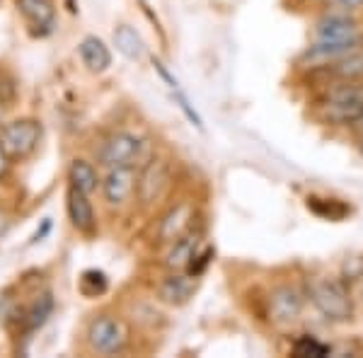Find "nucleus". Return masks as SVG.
I'll return each mask as SVG.
<instances>
[{
    "label": "nucleus",
    "instance_id": "nucleus-9",
    "mask_svg": "<svg viewBox=\"0 0 363 358\" xmlns=\"http://www.w3.org/2000/svg\"><path fill=\"white\" fill-rule=\"evenodd\" d=\"M169 181V167L165 160H150L148 165L143 167V172H140L138 177V196L143 203H153L157 198L162 196V191H165Z\"/></svg>",
    "mask_w": 363,
    "mask_h": 358
},
{
    "label": "nucleus",
    "instance_id": "nucleus-3",
    "mask_svg": "<svg viewBox=\"0 0 363 358\" xmlns=\"http://www.w3.org/2000/svg\"><path fill=\"white\" fill-rule=\"evenodd\" d=\"M42 140V124L37 119H15L0 126V143L10 160H27Z\"/></svg>",
    "mask_w": 363,
    "mask_h": 358
},
{
    "label": "nucleus",
    "instance_id": "nucleus-19",
    "mask_svg": "<svg viewBox=\"0 0 363 358\" xmlns=\"http://www.w3.org/2000/svg\"><path fill=\"white\" fill-rule=\"evenodd\" d=\"M54 313V298L51 293H42L39 298H34V303L27 308L25 317H22V327L25 332H37L46 325V320Z\"/></svg>",
    "mask_w": 363,
    "mask_h": 358
},
{
    "label": "nucleus",
    "instance_id": "nucleus-4",
    "mask_svg": "<svg viewBox=\"0 0 363 358\" xmlns=\"http://www.w3.org/2000/svg\"><path fill=\"white\" fill-rule=\"evenodd\" d=\"M87 342L97 354H121L128 344V327L116 315H97L87 327Z\"/></svg>",
    "mask_w": 363,
    "mask_h": 358
},
{
    "label": "nucleus",
    "instance_id": "nucleus-7",
    "mask_svg": "<svg viewBox=\"0 0 363 358\" xmlns=\"http://www.w3.org/2000/svg\"><path fill=\"white\" fill-rule=\"evenodd\" d=\"M138 177L133 167H109V174L102 181V196L109 206H124L136 194Z\"/></svg>",
    "mask_w": 363,
    "mask_h": 358
},
{
    "label": "nucleus",
    "instance_id": "nucleus-23",
    "mask_svg": "<svg viewBox=\"0 0 363 358\" xmlns=\"http://www.w3.org/2000/svg\"><path fill=\"white\" fill-rule=\"evenodd\" d=\"M172 95H174V102H177V107L184 111V116L191 121V126H196V128H203V121H201V116H199V111L194 109V104L189 102V97L182 92V87H177V90H172Z\"/></svg>",
    "mask_w": 363,
    "mask_h": 358
},
{
    "label": "nucleus",
    "instance_id": "nucleus-13",
    "mask_svg": "<svg viewBox=\"0 0 363 358\" xmlns=\"http://www.w3.org/2000/svg\"><path fill=\"white\" fill-rule=\"evenodd\" d=\"M196 291V276L186 274V272H174L169 274L165 281L160 284V301L167 303V305H184L194 296Z\"/></svg>",
    "mask_w": 363,
    "mask_h": 358
},
{
    "label": "nucleus",
    "instance_id": "nucleus-28",
    "mask_svg": "<svg viewBox=\"0 0 363 358\" xmlns=\"http://www.w3.org/2000/svg\"><path fill=\"white\" fill-rule=\"evenodd\" d=\"M359 150H361V155H363V133H361V138H359Z\"/></svg>",
    "mask_w": 363,
    "mask_h": 358
},
{
    "label": "nucleus",
    "instance_id": "nucleus-5",
    "mask_svg": "<svg viewBox=\"0 0 363 358\" xmlns=\"http://www.w3.org/2000/svg\"><path fill=\"white\" fill-rule=\"evenodd\" d=\"M140 152H143V140L133 133L119 131L104 140L97 157L107 167H133L140 160Z\"/></svg>",
    "mask_w": 363,
    "mask_h": 358
},
{
    "label": "nucleus",
    "instance_id": "nucleus-1",
    "mask_svg": "<svg viewBox=\"0 0 363 358\" xmlns=\"http://www.w3.org/2000/svg\"><path fill=\"white\" fill-rule=\"evenodd\" d=\"M310 301L330 322H347L354 315L351 293L339 276H320L310 286Z\"/></svg>",
    "mask_w": 363,
    "mask_h": 358
},
{
    "label": "nucleus",
    "instance_id": "nucleus-6",
    "mask_svg": "<svg viewBox=\"0 0 363 358\" xmlns=\"http://www.w3.org/2000/svg\"><path fill=\"white\" fill-rule=\"evenodd\" d=\"M303 308H306V296L298 286H279V289L272 291L269 296V317L277 325H291L298 317L303 315Z\"/></svg>",
    "mask_w": 363,
    "mask_h": 358
},
{
    "label": "nucleus",
    "instance_id": "nucleus-2",
    "mask_svg": "<svg viewBox=\"0 0 363 358\" xmlns=\"http://www.w3.org/2000/svg\"><path fill=\"white\" fill-rule=\"evenodd\" d=\"M322 116L335 126H349L363 121V85L351 83L339 85L322 102Z\"/></svg>",
    "mask_w": 363,
    "mask_h": 358
},
{
    "label": "nucleus",
    "instance_id": "nucleus-25",
    "mask_svg": "<svg viewBox=\"0 0 363 358\" xmlns=\"http://www.w3.org/2000/svg\"><path fill=\"white\" fill-rule=\"evenodd\" d=\"M335 5V10H342V13H354V10L363 8V0H330Z\"/></svg>",
    "mask_w": 363,
    "mask_h": 358
},
{
    "label": "nucleus",
    "instance_id": "nucleus-10",
    "mask_svg": "<svg viewBox=\"0 0 363 358\" xmlns=\"http://www.w3.org/2000/svg\"><path fill=\"white\" fill-rule=\"evenodd\" d=\"M315 42H330V39H349L359 34V22L354 20L349 13H330L320 17L318 25H315Z\"/></svg>",
    "mask_w": 363,
    "mask_h": 358
},
{
    "label": "nucleus",
    "instance_id": "nucleus-27",
    "mask_svg": "<svg viewBox=\"0 0 363 358\" xmlns=\"http://www.w3.org/2000/svg\"><path fill=\"white\" fill-rule=\"evenodd\" d=\"M49 230H51V218H44L42 228H39V230L32 235V240H29V245H37L39 240H44V237H46V233H49Z\"/></svg>",
    "mask_w": 363,
    "mask_h": 358
},
{
    "label": "nucleus",
    "instance_id": "nucleus-8",
    "mask_svg": "<svg viewBox=\"0 0 363 358\" xmlns=\"http://www.w3.org/2000/svg\"><path fill=\"white\" fill-rule=\"evenodd\" d=\"M363 37L356 34V37L349 39H330V42H315L313 46H308L303 51L301 61L303 63H320V66H327V63H335L339 58H344L351 51L361 49Z\"/></svg>",
    "mask_w": 363,
    "mask_h": 358
},
{
    "label": "nucleus",
    "instance_id": "nucleus-14",
    "mask_svg": "<svg viewBox=\"0 0 363 358\" xmlns=\"http://www.w3.org/2000/svg\"><path fill=\"white\" fill-rule=\"evenodd\" d=\"M20 15L29 22V27L37 32H49L56 22L54 0H15Z\"/></svg>",
    "mask_w": 363,
    "mask_h": 358
},
{
    "label": "nucleus",
    "instance_id": "nucleus-20",
    "mask_svg": "<svg viewBox=\"0 0 363 358\" xmlns=\"http://www.w3.org/2000/svg\"><path fill=\"white\" fill-rule=\"evenodd\" d=\"M332 66V73L342 80H356V78H363V49H356L347 54L339 61L330 63Z\"/></svg>",
    "mask_w": 363,
    "mask_h": 358
},
{
    "label": "nucleus",
    "instance_id": "nucleus-16",
    "mask_svg": "<svg viewBox=\"0 0 363 358\" xmlns=\"http://www.w3.org/2000/svg\"><path fill=\"white\" fill-rule=\"evenodd\" d=\"M78 51L85 68L92 70V73H104V70L112 66V51L107 49V44L99 37H85L78 46Z\"/></svg>",
    "mask_w": 363,
    "mask_h": 358
},
{
    "label": "nucleus",
    "instance_id": "nucleus-26",
    "mask_svg": "<svg viewBox=\"0 0 363 358\" xmlns=\"http://www.w3.org/2000/svg\"><path fill=\"white\" fill-rule=\"evenodd\" d=\"M8 174H10V155L5 152L3 143H0V181L8 177Z\"/></svg>",
    "mask_w": 363,
    "mask_h": 358
},
{
    "label": "nucleus",
    "instance_id": "nucleus-21",
    "mask_svg": "<svg viewBox=\"0 0 363 358\" xmlns=\"http://www.w3.org/2000/svg\"><path fill=\"white\" fill-rule=\"evenodd\" d=\"M80 293H83L85 298H99L104 296L109 289V279L104 272H99V269H87L80 276Z\"/></svg>",
    "mask_w": 363,
    "mask_h": 358
},
{
    "label": "nucleus",
    "instance_id": "nucleus-29",
    "mask_svg": "<svg viewBox=\"0 0 363 358\" xmlns=\"http://www.w3.org/2000/svg\"><path fill=\"white\" fill-rule=\"evenodd\" d=\"M0 121H3V107H0Z\"/></svg>",
    "mask_w": 363,
    "mask_h": 358
},
{
    "label": "nucleus",
    "instance_id": "nucleus-11",
    "mask_svg": "<svg viewBox=\"0 0 363 358\" xmlns=\"http://www.w3.org/2000/svg\"><path fill=\"white\" fill-rule=\"evenodd\" d=\"M66 206H68V218L73 223V228L83 235H95L97 230V218H95V208L90 203V196L83 191H78L75 186H68V196H66Z\"/></svg>",
    "mask_w": 363,
    "mask_h": 358
},
{
    "label": "nucleus",
    "instance_id": "nucleus-15",
    "mask_svg": "<svg viewBox=\"0 0 363 358\" xmlns=\"http://www.w3.org/2000/svg\"><path fill=\"white\" fill-rule=\"evenodd\" d=\"M191 218H194V211L186 201L177 203L174 208L167 211V216L160 220V242H172V240H177L179 235H184L186 230L191 228Z\"/></svg>",
    "mask_w": 363,
    "mask_h": 358
},
{
    "label": "nucleus",
    "instance_id": "nucleus-18",
    "mask_svg": "<svg viewBox=\"0 0 363 358\" xmlns=\"http://www.w3.org/2000/svg\"><path fill=\"white\" fill-rule=\"evenodd\" d=\"M114 46L121 56H126L128 61H140L145 56V42L140 39V34L133 27L119 25L114 29Z\"/></svg>",
    "mask_w": 363,
    "mask_h": 358
},
{
    "label": "nucleus",
    "instance_id": "nucleus-17",
    "mask_svg": "<svg viewBox=\"0 0 363 358\" xmlns=\"http://www.w3.org/2000/svg\"><path fill=\"white\" fill-rule=\"evenodd\" d=\"M68 181H70V186H75V189L87 194V196H90V194H95L97 186L102 184V181H99L97 167L92 165L90 160H85V157H75V160H70Z\"/></svg>",
    "mask_w": 363,
    "mask_h": 358
},
{
    "label": "nucleus",
    "instance_id": "nucleus-24",
    "mask_svg": "<svg viewBox=\"0 0 363 358\" xmlns=\"http://www.w3.org/2000/svg\"><path fill=\"white\" fill-rule=\"evenodd\" d=\"M213 254L216 252L211 250V247H199L196 250V254H194V259L189 262V267H186V274H191V276H201L203 272L208 269V264H211V259H213Z\"/></svg>",
    "mask_w": 363,
    "mask_h": 358
},
{
    "label": "nucleus",
    "instance_id": "nucleus-22",
    "mask_svg": "<svg viewBox=\"0 0 363 358\" xmlns=\"http://www.w3.org/2000/svg\"><path fill=\"white\" fill-rule=\"evenodd\" d=\"M294 356H315V358H322V356H330L332 354V349L327 344H322L318 342L315 337H310V334H303L301 339L294 344Z\"/></svg>",
    "mask_w": 363,
    "mask_h": 358
},
{
    "label": "nucleus",
    "instance_id": "nucleus-12",
    "mask_svg": "<svg viewBox=\"0 0 363 358\" xmlns=\"http://www.w3.org/2000/svg\"><path fill=\"white\" fill-rule=\"evenodd\" d=\"M172 247L167 252V269L169 272H186V267H189V262L194 259L196 250L201 247V235L196 230H186L184 235H179L177 240H172Z\"/></svg>",
    "mask_w": 363,
    "mask_h": 358
}]
</instances>
